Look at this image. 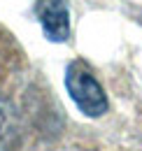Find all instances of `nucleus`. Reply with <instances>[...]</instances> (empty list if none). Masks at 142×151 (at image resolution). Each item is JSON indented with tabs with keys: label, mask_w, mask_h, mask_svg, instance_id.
Here are the masks:
<instances>
[{
	"label": "nucleus",
	"mask_w": 142,
	"mask_h": 151,
	"mask_svg": "<svg viewBox=\"0 0 142 151\" xmlns=\"http://www.w3.org/2000/svg\"><path fill=\"white\" fill-rule=\"evenodd\" d=\"M37 19L44 35L54 42H65L70 37V12L68 0H37Z\"/></svg>",
	"instance_id": "2"
},
{
	"label": "nucleus",
	"mask_w": 142,
	"mask_h": 151,
	"mask_svg": "<svg viewBox=\"0 0 142 151\" xmlns=\"http://www.w3.org/2000/svg\"><path fill=\"white\" fill-rule=\"evenodd\" d=\"M65 88H68L70 98L75 100V105L86 116H103L107 112V107H109L103 86L98 84L93 72L82 60H75L68 68V72H65Z\"/></svg>",
	"instance_id": "1"
}]
</instances>
